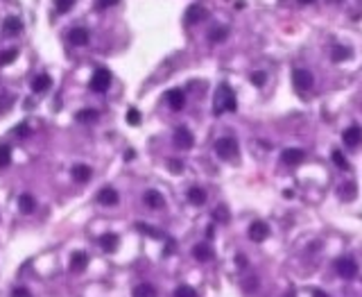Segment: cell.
Returning a JSON list of instances; mask_svg holds the SVG:
<instances>
[{"mask_svg": "<svg viewBox=\"0 0 362 297\" xmlns=\"http://www.w3.org/2000/svg\"><path fill=\"white\" fill-rule=\"evenodd\" d=\"M238 109V100H235V93L229 84H220L215 91V100H213V111L215 116H222L227 111H235Z\"/></svg>", "mask_w": 362, "mask_h": 297, "instance_id": "6da1fadb", "label": "cell"}, {"mask_svg": "<svg viewBox=\"0 0 362 297\" xmlns=\"http://www.w3.org/2000/svg\"><path fill=\"white\" fill-rule=\"evenodd\" d=\"M215 152L217 157L224 159V161H235L238 159V141L233 139V136H224V139H220L215 143Z\"/></svg>", "mask_w": 362, "mask_h": 297, "instance_id": "7a4b0ae2", "label": "cell"}, {"mask_svg": "<svg viewBox=\"0 0 362 297\" xmlns=\"http://www.w3.org/2000/svg\"><path fill=\"white\" fill-rule=\"evenodd\" d=\"M335 272L342 277V279H353L358 275V263L353 257H340L335 261Z\"/></svg>", "mask_w": 362, "mask_h": 297, "instance_id": "3957f363", "label": "cell"}, {"mask_svg": "<svg viewBox=\"0 0 362 297\" xmlns=\"http://www.w3.org/2000/svg\"><path fill=\"white\" fill-rule=\"evenodd\" d=\"M91 91H95V93H104L109 86H111V73L106 71V68H98L93 73V77H91L89 82Z\"/></svg>", "mask_w": 362, "mask_h": 297, "instance_id": "277c9868", "label": "cell"}, {"mask_svg": "<svg viewBox=\"0 0 362 297\" xmlns=\"http://www.w3.org/2000/svg\"><path fill=\"white\" fill-rule=\"evenodd\" d=\"M292 82L299 91H310L312 84H315V77H312L310 71L306 68H295V73H292Z\"/></svg>", "mask_w": 362, "mask_h": 297, "instance_id": "5b68a950", "label": "cell"}, {"mask_svg": "<svg viewBox=\"0 0 362 297\" xmlns=\"http://www.w3.org/2000/svg\"><path fill=\"white\" fill-rule=\"evenodd\" d=\"M193 143H195V136H193V132H190L186 125L174 129V146H177L179 150H190Z\"/></svg>", "mask_w": 362, "mask_h": 297, "instance_id": "8992f818", "label": "cell"}, {"mask_svg": "<svg viewBox=\"0 0 362 297\" xmlns=\"http://www.w3.org/2000/svg\"><path fill=\"white\" fill-rule=\"evenodd\" d=\"M342 141H344V146L351 148V150L360 148V143H362V129H360V125H351V127H346L344 134H342Z\"/></svg>", "mask_w": 362, "mask_h": 297, "instance_id": "52a82bcc", "label": "cell"}, {"mask_svg": "<svg viewBox=\"0 0 362 297\" xmlns=\"http://www.w3.org/2000/svg\"><path fill=\"white\" fill-rule=\"evenodd\" d=\"M247 234H249V238L254 243H263L269 236V224L263 223V220H256V223L249 224V231H247Z\"/></svg>", "mask_w": 362, "mask_h": 297, "instance_id": "ba28073f", "label": "cell"}, {"mask_svg": "<svg viewBox=\"0 0 362 297\" xmlns=\"http://www.w3.org/2000/svg\"><path fill=\"white\" fill-rule=\"evenodd\" d=\"M303 157H306V152L299 150V148H288V150L281 152V161L285 166H299L303 161Z\"/></svg>", "mask_w": 362, "mask_h": 297, "instance_id": "9c48e42d", "label": "cell"}, {"mask_svg": "<svg viewBox=\"0 0 362 297\" xmlns=\"http://www.w3.org/2000/svg\"><path fill=\"white\" fill-rule=\"evenodd\" d=\"M165 100L167 105H170V109H174V111H181L186 105V93L181 89H170L165 93Z\"/></svg>", "mask_w": 362, "mask_h": 297, "instance_id": "30bf717a", "label": "cell"}, {"mask_svg": "<svg viewBox=\"0 0 362 297\" xmlns=\"http://www.w3.org/2000/svg\"><path fill=\"white\" fill-rule=\"evenodd\" d=\"M208 18V9H204L201 5H190L188 11H186V23L188 25H195V23H201Z\"/></svg>", "mask_w": 362, "mask_h": 297, "instance_id": "8fae6325", "label": "cell"}, {"mask_svg": "<svg viewBox=\"0 0 362 297\" xmlns=\"http://www.w3.org/2000/svg\"><path fill=\"white\" fill-rule=\"evenodd\" d=\"M70 175H72V180H75V182L86 184V182L93 177V170H91V166H86V163H77V166H72Z\"/></svg>", "mask_w": 362, "mask_h": 297, "instance_id": "7c38bea8", "label": "cell"}, {"mask_svg": "<svg viewBox=\"0 0 362 297\" xmlns=\"http://www.w3.org/2000/svg\"><path fill=\"white\" fill-rule=\"evenodd\" d=\"M86 265H89V254L86 252H72L70 254L68 268H70L72 272H82V270H86Z\"/></svg>", "mask_w": 362, "mask_h": 297, "instance_id": "4fadbf2b", "label": "cell"}, {"mask_svg": "<svg viewBox=\"0 0 362 297\" xmlns=\"http://www.w3.org/2000/svg\"><path fill=\"white\" fill-rule=\"evenodd\" d=\"M98 202L104 204V207H113V204H118V191L111 188V186H104V188L98 193Z\"/></svg>", "mask_w": 362, "mask_h": 297, "instance_id": "5bb4252c", "label": "cell"}, {"mask_svg": "<svg viewBox=\"0 0 362 297\" xmlns=\"http://www.w3.org/2000/svg\"><path fill=\"white\" fill-rule=\"evenodd\" d=\"M68 41L72 45H86L89 43V30L86 28H72L68 32Z\"/></svg>", "mask_w": 362, "mask_h": 297, "instance_id": "9a60e30c", "label": "cell"}, {"mask_svg": "<svg viewBox=\"0 0 362 297\" xmlns=\"http://www.w3.org/2000/svg\"><path fill=\"white\" fill-rule=\"evenodd\" d=\"M2 30H5L7 37H16V34H21L23 30V23L18 16H7L5 23H2Z\"/></svg>", "mask_w": 362, "mask_h": 297, "instance_id": "2e32d148", "label": "cell"}, {"mask_svg": "<svg viewBox=\"0 0 362 297\" xmlns=\"http://www.w3.org/2000/svg\"><path fill=\"white\" fill-rule=\"evenodd\" d=\"M143 200H145V204H147L150 209H163V207H165V200H163V195L159 191H145Z\"/></svg>", "mask_w": 362, "mask_h": 297, "instance_id": "e0dca14e", "label": "cell"}, {"mask_svg": "<svg viewBox=\"0 0 362 297\" xmlns=\"http://www.w3.org/2000/svg\"><path fill=\"white\" fill-rule=\"evenodd\" d=\"M50 84H52L50 75L41 73V75H36V77L32 79V91H34V93H45V91L50 89Z\"/></svg>", "mask_w": 362, "mask_h": 297, "instance_id": "ac0fdd59", "label": "cell"}, {"mask_svg": "<svg viewBox=\"0 0 362 297\" xmlns=\"http://www.w3.org/2000/svg\"><path fill=\"white\" fill-rule=\"evenodd\" d=\"M100 247L104 252H116L118 250V236L113 231H106V234L100 236Z\"/></svg>", "mask_w": 362, "mask_h": 297, "instance_id": "d6986e66", "label": "cell"}, {"mask_svg": "<svg viewBox=\"0 0 362 297\" xmlns=\"http://www.w3.org/2000/svg\"><path fill=\"white\" fill-rule=\"evenodd\" d=\"M193 257H195L197 261H201V263L211 261V259H213L211 245H206V243H199V245H195V250H193Z\"/></svg>", "mask_w": 362, "mask_h": 297, "instance_id": "ffe728a7", "label": "cell"}, {"mask_svg": "<svg viewBox=\"0 0 362 297\" xmlns=\"http://www.w3.org/2000/svg\"><path fill=\"white\" fill-rule=\"evenodd\" d=\"M18 209H21V213H32L36 209V200L30 193H23V195H18Z\"/></svg>", "mask_w": 362, "mask_h": 297, "instance_id": "44dd1931", "label": "cell"}, {"mask_svg": "<svg viewBox=\"0 0 362 297\" xmlns=\"http://www.w3.org/2000/svg\"><path fill=\"white\" fill-rule=\"evenodd\" d=\"M188 202L195 204V207H201L206 202V193L201 191L199 186H193V188H188Z\"/></svg>", "mask_w": 362, "mask_h": 297, "instance_id": "7402d4cb", "label": "cell"}, {"mask_svg": "<svg viewBox=\"0 0 362 297\" xmlns=\"http://www.w3.org/2000/svg\"><path fill=\"white\" fill-rule=\"evenodd\" d=\"M132 297H159V293H156V288L152 284H138L132 291Z\"/></svg>", "mask_w": 362, "mask_h": 297, "instance_id": "603a6c76", "label": "cell"}, {"mask_svg": "<svg viewBox=\"0 0 362 297\" xmlns=\"http://www.w3.org/2000/svg\"><path fill=\"white\" fill-rule=\"evenodd\" d=\"M227 37H229L227 25H215V28L208 32V41H213V43H220V41H224Z\"/></svg>", "mask_w": 362, "mask_h": 297, "instance_id": "cb8c5ba5", "label": "cell"}, {"mask_svg": "<svg viewBox=\"0 0 362 297\" xmlns=\"http://www.w3.org/2000/svg\"><path fill=\"white\" fill-rule=\"evenodd\" d=\"M75 118H77L79 123H93V120L100 118V113H98V109H82V111H77Z\"/></svg>", "mask_w": 362, "mask_h": 297, "instance_id": "d4e9b609", "label": "cell"}, {"mask_svg": "<svg viewBox=\"0 0 362 297\" xmlns=\"http://www.w3.org/2000/svg\"><path fill=\"white\" fill-rule=\"evenodd\" d=\"M330 57H333L335 64H337V62H344V59H349V57H351V50H349L346 45H335L333 52H330Z\"/></svg>", "mask_w": 362, "mask_h": 297, "instance_id": "484cf974", "label": "cell"}, {"mask_svg": "<svg viewBox=\"0 0 362 297\" xmlns=\"http://www.w3.org/2000/svg\"><path fill=\"white\" fill-rule=\"evenodd\" d=\"M9 163H11V148L7 143H2L0 146V168H7Z\"/></svg>", "mask_w": 362, "mask_h": 297, "instance_id": "4316f807", "label": "cell"}, {"mask_svg": "<svg viewBox=\"0 0 362 297\" xmlns=\"http://www.w3.org/2000/svg\"><path fill=\"white\" fill-rule=\"evenodd\" d=\"M330 159H333V163L340 170H349V161L344 159V154H342L340 150H333V152H330Z\"/></svg>", "mask_w": 362, "mask_h": 297, "instance_id": "83f0119b", "label": "cell"}, {"mask_svg": "<svg viewBox=\"0 0 362 297\" xmlns=\"http://www.w3.org/2000/svg\"><path fill=\"white\" fill-rule=\"evenodd\" d=\"M174 297H199V295H197V291L193 286H186V284H181V286L174 288Z\"/></svg>", "mask_w": 362, "mask_h": 297, "instance_id": "f1b7e54d", "label": "cell"}, {"mask_svg": "<svg viewBox=\"0 0 362 297\" xmlns=\"http://www.w3.org/2000/svg\"><path fill=\"white\" fill-rule=\"evenodd\" d=\"M18 57V50L16 48H9V50H5V52H0V66H7V64H11L14 59Z\"/></svg>", "mask_w": 362, "mask_h": 297, "instance_id": "f546056e", "label": "cell"}, {"mask_svg": "<svg viewBox=\"0 0 362 297\" xmlns=\"http://www.w3.org/2000/svg\"><path fill=\"white\" fill-rule=\"evenodd\" d=\"M340 195H342V200H351V197H356V184H353V182H346V184L340 188Z\"/></svg>", "mask_w": 362, "mask_h": 297, "instance_id": "4dcf8cb0", "label": "cell"}, {"mask_svg": "<svg viewBox=\"0 0 362 297\" xmlns=\"http://www.w3.org/2000/svg\"><path fill=\"white\" fill-rule=\"evenodd\" d=\"M136 229H140L143 234H147V236H152V238H163V234L159 229H154V227H150V224H145V223H138L136 224Z\"/></svg>", "mask_w": 362, "mask_h": 297, "instance_id": "1f68e13d", "label": "cell"}, {"mask_svg": "<svg viewBox=\"0 0 362 297\" xmlns=\"http://www.w3.org/2000/svg\"><path fill=\"white\" fill-rule=\"evenodd\" d=\"M75 2H77V0H55V9L59 11V14H66V11L72 9Z\"/></svg>", "mask_w": 362, "mask_h": 297, "instance_id": "d6a6232c", "label": "cell"}, {"mask_svg": "<svg viewBox=\"0 0 362 297\" xmlns=\"http://www.w3.org/2000/svg\"><path fill=\"white\" fill-rule=\"evenodd\" d=\"M127 123L134 125V127H136V125H140V111H138V109H134V107L129 109V111H127Z\"/></svg>", "mask_w": 362, "mask_h": 297, "instance_id": "836d02e7", "label": "cell"}, {"mask_svg": "<svg viewBox=\"0 0 362 297\" xmlns=\"http://www.w3.org/2000/svg\"><path fill=\"white\" fill-rule=\"evenodd\" d=\"M265 79H267V75L263 73V71H254V73H251V82H254V86H263L265 84Z\"/></svg>", "mask_w": 362, "mask_h": 297, "instance_id": "e575fe53", "label": "cell"}, {"mask_svg": "<svg viewBox=\"0 0 362 297\" xmlns=\"http://www.w3.org/2000/svg\"><path fill=\"white\" fill-rule=\"evenodd\" d=\"M213 216H215V220H220V223H227V220H229V211H227V207H217Z\"/></svg>", "mask_w": 362, "mask_h": 297, "instance_id": "d590c367", "label": "cell"}, {"mask_svg": "<svg viewBox=\"0 0 362 297\" xmlns=\"http://www.w3.org/2000/svg\"><path fill=\"white\" fill-rule=\"evenodd\" d=\"M11 297H32V293H30L25 286H16L14 291H11Z\"/></svg>", "mask_w": 362, "mask_h": 297, "instance_id": "8d00e7d4", "label": "cell"}, {"mask_svg": "<svg viewBox=\"0 0 362 297\" xmlns=\"http://www.w3.org/2000/svg\"><path fill=\"white\" fill-rule=\"evenodd\" d=\"M14 134H18L21 139H25V136H30V127H28V123H21L18 127H14Z\"/></svg>", "mask_w": 362, "mask_h": 297, "instance_id": "74e56055", "label": "cell"}, {"mask_svg": "<svg viewBox=\"0 0 362 297\" xmlns=\"http://www.w3.org/2000/svg\"><path fill=\"white\" fill-rule=\"evenodd\" d=\"M120 0H98V7L100 9H106V7H113V5H118Z\"/></svg>", "mask_w": 362, "mask_h": 297, "instance_id": "f35d334b", "label": "cell"}, {"mask_svg": "<svg viewBox=\"0 0 362 297\" xmlns=\"http://www.w3.org/2000/svg\"><path fill=\"white\" fill-rule=\"evenodd\" d=\"M167 166H170V170H174V173H181V168H184V166H181V161H177V159H170V161H167Z\"/></svg>", "mask_w": 362, "mask_h": 297, "instance_id": "ab89813d", "label": "cell"}, {"mask_svg": "<svg viewBox=\"0 0 362 297\" xmlns=\"http://www.w3.org/2000/svg\"><path fill=\"white\" fill-rule=\"evenodd\" d=\"M256 284H258L256 279H249V281H247V284H245V288H247V291H249V293H254V291H256Z\"/></svg>", "mask_w": 362, "mask_h": 297, "instance_id": "60d3db41", "label": "cell"}, {"mask_svg": "<svg viewBox=\"0 0 362 297\" xmlns=\"http://www.w3.org/2000/svg\"><path fill=\"white\" fill-rule=\"evenodd\" d=\"M125 159H127V161H132V159H134V150H127V152H125Z\"/></svg>", "mask_w": 362, "mask_h": 297, "instance_id": "b9f144b4", "label": "cell"}, {"mask_svg": "<svg viewBox=\"0 0 362 297\" xmlns=\"http://www.w3.org/2000/svg\"><path fill=\"white\" fill-rule=\"evenodd\" d=\"M312 297H329V295H326L324 291H315V293H312Z\"/></svg>", "mask_w": 362, "mask_h": 297, "instance_id": "7bdbcfd3", "label": "cell"}, {"mask_svg": "<svg viewBox=\"0 0 362 297\" xmlns=\"http://www.w3.org/2000/svg\"><path fill=\"white\" fill-rule=\"evenodd\" d=\"M315 0H299V5H312Z\"/></svg>", "mask_w": 362, "mask_h": 297, "instance_id": "ee69618b", "label": "cell"}]
</instances>
